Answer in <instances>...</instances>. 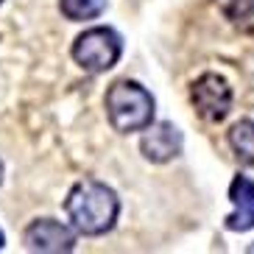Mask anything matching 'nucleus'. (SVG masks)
Wrapping results in <instances>:
<instances>
[{
  "mask_svg": "<svg viewBox=\"0 0 254 254\" xmlns=\"http://www.w3.org/2000/svg\"><path fill=\"white\" fill-rule=\"evenodd\" d=\"M64 212L70 218V226L78 235L98 238V235H106L115 226V221L120 215V201L118 193L109 185L98 179H84L67 193Z\"/></svg>",
  "mask_w": 254,
  "mask_h": 254,
  "instance_id": "1",
  "label": "nucleus"
},
{
  "mask_svg": "<svg viewBox=\"0 0 254 254\" xmlns=\"http://www.w3.org/2000/svg\"><path fill=\"white\" fill-rule=\"evenodd\" d=\"M106 118L120 134L145 131L154 123V98L137 81H115L106 92Z\"/></svg>",
  "mask_w": 254,
  "mask_h": 254,
  "instance_id": "2",
  "label": "nucleus"
},
{
  "mask_svg": "<svg viewBox=\"0 0 254 254\" xmlns=\"http://www.w3.org/2000/svg\"><path fill=\"white\" fill-rule=\"evenodd\" d=\"M120 53H123V42H120L118 31L106 28V25L87 28L73 42V59L87 73H106V70H112L118 64Z\"/></svg>",
  "mask_w": 254,
  "mask_h": 254,
  "instance_id": "3",
  "label": "nucleus"
},
{
  "mask_svg": "<svg viewBox=\"0 0 254 254\" xmlns=\"http://www.w3.org/2000/svg\"><path fill=\"white\" fill-rule=\"evenodd\" d=\"M25 249L39 254H67L75 249V235L70 226H64L56 218H37L31 221L23 235Z\"/></svg>",
  "mask_w": 254,
  "mask_h": 254,
  "instance_id": "4",
  "label": "nucleus"
},
{
  "mask_svg": "<svg viewBox=\"0 0 254 254\" xmlns=\"http://www.w3.org/2000/svg\"><path fill=\"white\" fill-rule=\"evenodd\" d=\"M193 106L209 123L224 120L232 109V90L229 84L215 73H204L198 81L193 84Z\"/></svg>",
  "mask_w": 254,
  "mask_h": 254,
  "instance_id": "5",
  "label": "nucleus"
},
{
  "mask_svg": "<svg viewBox=\"0 0 254 254\" xmlns=\"http://www.w3.org/2000/svg\"><path fill=\"white\" fill-rule=\"evenodd\" d=\"M182 145H185L182 131L173 126V123H168V120H162L157 126H148V131H145L142 140H140L142 157L148 159V162H157V165L171 162L173 157H179Z\"/></svg>",
  "mask_w": 254,
  "mask_h": 254,
  "instance_id": "6",
  "label": "nucleus"
},
{
  "mask_svg": "<svg viewBox=\"0 0 254 254\" xmlns=\"http://www.w3.org/2000/svg\"><path fill=\"white\" fill-rule=\"evenodd\" d=\"M229 201L235 204V212L226 218V229L232 232L254 229V182L249 176H235L232 179Z\"/></svg>",
  "mask_w": 254,
  "mask_h": 254,
  "instance_id": "7",
  "label": "nucleus"
},
{
  "mask_svg": "<svg viewBox=\"0 0 254 254\" xmlns=\"http://www.w3.org/2000/svg\"><path fill=\"white\" fill-rule=\"evenodd\" d=\"M229 145L240 162L254 168V120H238L229 128Z\"/></svg>",
  "mask_w": 254,
  "mask_h": 254,
  "instance_id": "8",
  "label": "nucleus"
},
{
  "mask_svg": "<svg viewBox=\"0 0 254 254\" xmlns=\"http://www.w3.org/2000/svg\"><path fill=\"white\" fill-rule=\"evenodd\" d=\"M59 8L67 20L81 23V20H92V17L104 14L106 0H59Z\"/></svg>",
  "mask_w": 254,
  "mask_h": 254,
  "instance_id": "9",
  "label": "nucleus"
},
{
  "mask_svg": "<svg viewBox=\"0 0 254 254\" xmlns=\"http://www.w3.org/2000/svg\"><path fill=\"white\" fill-rule=\"evenodd\" d=\"M226 17L243 34L254 31V0H226Z\"/></svg>",
  "mask_w": 254,
  "mask_h": 254,
  "instance_id": "10",
  "label": "nucleus"
},
{
  "mask_svg": "<svg viewBox=\"0 0 254 254\" xmlns=\"http://www.w3.org/2000/svg\"><path fill=\"white\" fill-rule=\"evenodd\" d=\"M6 246V238H3V232H0V249Z\"/></svg>",
  "mask_w": 254,
  "mask_h": 254,
  "instance_id": "11",
  "label": "nucleus"
},
{
  "mask_svg": "<svg viewBox=\"0 0 254 254\" xmlns=\"http://www.w3.org/2000/svg\"><path fill=\"white\" fill-rule=\"evenodd\" d=\"M0 185H3V162H0Z\"/></svg>",
  "mask_w": 254,
  "mask_h": 254,
  "instance_id": "12",
  "label": "nucleus"
},
{
  "mask_svg": "<svg viewBox=\"0 0 254 254\" xmlns=\"http://www.w3.org/2000/svg\"><path fill=\"white\" fill-rule=\"evenodd\" d=\"M0 3H3V0H0Z\"/></svg>",
  "mask_w": 254,
  "mask_h": 254,
  "instance_id": "13",
  "label": "nucleus"
}]
</instances>
